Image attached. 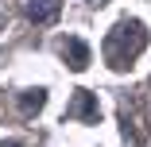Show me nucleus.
Returning <instances> with one entry per match:
<instances>
[{
  "instance_id": "obj_1",
  "label": "nucleus",
  "mask_w": 151,
  "mask_h": 147,
  "mask_svg": "<svg viewBox=\"0 0 151 147\" xmlns=\"http://www.w3.org/2000/svg\"><path fill=\"white\" fill-rule=\"evenodd\" d=\"M143 43H147V35H143V23H116L112 27V35H109V43H105V58L112 66H128V58H136L139 50H143Z\"/></svg>"
},
{
  "instance_id": "obj_4",
  "label": "nucleus",
  "mask_w": 151,
  "mask_h": 147,
  "mask_svg": "<svg viewBox=\"0 0 151 147\" xmlns=\"http://www.w3.org/2000/svg\"><path fill=\"white\" fill-rule=\"evenodd\" d=\"M70 116H81V120L93 124V120H97V101H93V93L78 89V97H74V105H70Z\"/></svg>"
},
{
  "instance_id": "obj_3",
  "label": "nucleus",
  "mask_w": 151,
  "mask_h": 147,
  "mask_svg": "<svg viewBox=\"0 0 151 147\" xmlns=\"http://www.w3.org/2000/svg\"><path fill=\"white\" fill-rule=\"evenodd\" d=\"M62 58H70L74 70H85V66H89V47H85L81 39H66V43H62Z\"/></svg>"
},
{
  "instance_id": "obj_5",
  "label": "nucleus",
  "mask_w": 151,
  "mask_h": 147,
  "mask_svg": "<svg viewBox=\"0 0 151 147\" xmlns=\"http://www.w3.org/2000/svg\"><path fill=\"white\" fill-rule=\"evenodd\" d=\"M43 101H47V93H43V89H35V97H23V108H39Z\"/></svg>"
},
{
  "instance_id": "obj_6",
  "label": "nucleus",
  "mask_w": 151,
  "mask_h": 147,
  "mask_svg": "<svg viewBox=\"0 0 151 147\" xmlns=\"http://www.w3.org/2000/svg\"><path fill=\"white\" fill-rule=\"evenodd\" d=\"M0 147H19V143H0Z\"/></svg>"
},
{
  "instance_id": "obj_2",
  "label": "nucleus",
  "mask_w": 151,
  "mask_h": 147,
  "mask_svg": "<svg viewBox=\"0 0 151 147\" xmlns=\"http://www.w3.org/2000/svg\"><path fill=\"white\" fill-rule=\"evenodd\" d=\"M62 8V0H23V16L31 23H50Z\"/></svg>"
}]
</instances>
